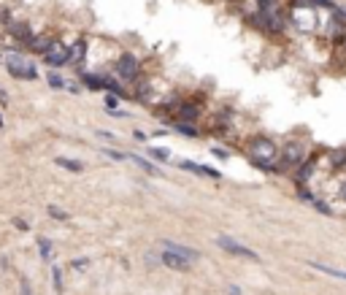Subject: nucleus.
Returning a JSON list of instances; mask_svg holds the SVG:
<instances>
[{
    "label": "nucleus",
    "mask_w": 346,
    "mask_h": 295,
    "mask_svg": "<svg viewBox=\"0 0 346 295\" xmlns=\"http://www.w3.org/2000/svg\"><path fill=\"white\" fill-rule=\"evenodd\" d=\"M246 154L251 157V162H254L257 168L273 171V168H276V160H279V146L268 136H254L246 144Z\"/></svg>",
    "instance_id": "f257e3e1"
},
{
    "label": "nucleus",
    "mask_w": 346,
    "mask_h": 295,
    "mask_svg": "<svg viewBox=\"0 0 346 295\" xmlns=\"http://www.w3.org/2000/svg\"><path fill=\"white\" fill-rule=\"evenodd\" d=\"M289 19H292V27L300 30V33H317V27H319V14L309 3H303V6L295 3L289 9Z\"/></svg>",
    "instance_id": "f03ea898"
},
{
    "label": "nucleus",
    "mask_w": 346,
    "mask_h": 295,
    "mask_svg": "<svg viewBox=\"0 0 346 295\" xmlns=\"http://www.w3.org/2000/svg\"><path fill=\"white\" fill-rule=\"evenodd\" d=\"M3 63L9 65V73L14 76V79H25V81H35L38 79V71H35V65H33V60H27V57H22L19 52H6L3 54Z\"/></svg>",
    "instance_id": "7ed1b4c3"
},
{
    "label": "nucleus",
    "mask_w": 346,
    "mask_h": 295,
    "mask_svg": "<svg viewBox=\"0 0 346 295\" xmlns=\"http://www.w3.org/2000/svg\"><path fill=\"white\" fill-rule=\"evenodd\" d=\"M279 165L276 168H281V171H289V168H297L300 162L306 160L303 157V144L300 141H289L284 149H281V154H279Z\"/></svg>",
    "instance_id": "20e7f679"
},
{
    "label": "nucleus",
    "mask_w": 346,
    "mask_h": 295,
    "mask_svg": "<svg viewBox=\"0 0 346 295\" xmlns=\"http://www.w3.org/2000/svg\"><path fill=\"white\" fill-rule=\"evenodd\" d=\"M116 76L122 81H136L141 76V63L133 54H119V60H116Z\"/></svg>",
    "instance_id": "39448f33"
},
{
    "label": "nucleus",
    "mask_w": 346,
    "mask_h": 295,
    "mask_svg": "<svg viewBox=\"0 0 346 295\" xmlns=\"http://www.w3.org/2000/svg\"><path fill=\"white\" fill-rule=\"evenodd\" d=\"M217 244L222 246L225 252H230V255H238V258H249V260H260V255H257L254 249H249V246L238 244V241H235V238H230V236H219Z\"/></svg>",
    "instance_id": "423d86ee"
},
{
    "label": "nucleus",
    "mask_w": 346,
    "mask_h": 295,
    "mask_svg": "<svg viewBox=\"0 0 346 295\" xmlns=\"http://www.w3.org/2000/svg\"><path fill=\"white\" fill-rule=\"evenodd\" d=\"M44 60H46V65H52V68L65 65L68 63V46H62L57 38H54V44L44 52Z\"/></svg>",
    "instance_id": "0eeeda50"
},
{
    "label": "nucleus",
    "mask_w": 346,
    "mask_h": 295,
    "mask_svg": "<svg viewBox=\"0 0 346 295\" xmlns=\"http://www.w3.org/2000/svg\"><path fill=\"white\" fill-rule=\"evenodd\" d=\"M176 122H184V125H192V122L200 119V106L198 103H179L176 106V116H173Z\"/></svg>",
    "instance_id": "6e6552de"
},
{
    "label": "nucleus",
    "mask_w": 346,
    "mask_h": 295,
    "mask_svg": "<svg viewBox=\"0 0 346 295\" xmlns=\"http://www.w3.org/2000/svg\"><path fill=\"white\" fill-rule=\"evenodd\" d=\"M314 171H317V157H306V160L300 162V165L295 168V182L303 187V184L314 176Z\"/></svg>",
    "instance_id": "1a4fd4ad"
},
{
    "label": "nucleus",
    "mask_w": 346,
    "mask_h": 295,
    "mask_svg": "<svg viewBox=\"0 0 346 295\" xmlns=\"http://www.w3.org/2000/svg\"><path fill=\"white\" fill-rule=\"evenodd\" d=\"M162 246H165V252L179 255V258H184V260H190V263H195V260L200 258V252H195V249H190V246H184V244H176V241H162Z\"/></svg>",
    "instance_id": "9d476101"
},
{
    "label": "nucleus",
    "mask_w": 346,
    "mask_h": 295,
    "mask_svg": "<svg viewBox=\"0 0 346 295\" xmlns=\"http://www.w3.org/2000/svg\"><path fill=\"white\" fill-rule=\"evenodd\" d=\"M6 33L11 38H17V41H22V44H27L30 38H33V30H30L25 22H9V25H6Z\"/></svg>",
    "instance_id": "9b49d317"
},
{
    "label": "nucleus",
    "mask_w": 346,
    "mask_h": 295,
    "mask_svg": "<svg viewBox=\"0 0 346 295\" xmlns=\"http://www.w3.org/2000/svg\"><path fill=\"white\" fill-rule=\"evenodd\" d=\"M179 168H187V171H192V174H198V176H211V179H222V174L214 168H208V165H195V162L190 160H182L179 162Z\"/></svg>",
    "instance_id": "f8f14e48"
},
{
    "label": "nucleus",
    "mask_w": 346,
    "mask_h": 295,
    "mask_svg": "<svg viewBox=\"0 0 346 295\" xmlns=\"http://www.w3.org/2000/svg\"><path fill=\"white\" fill-rule=\"evenodd\" d=\"M160 260H162V266H168V268H173V271H190V260L179 258V255L162 252V255H160Z\"/></svg>",
    "instance_id": "ddd939ff"
},
{
    "label": "nucleus",
    "mask_w": 346,
    "mask_h": 295,
    "mask_svg": "<svg viewBox=\"0 0 346 295\" xmlns=\"http://www.w3.org/2000/svg\"><path fill=\"white\" fill-rule=\"evenodd\" d=\"M84 57H87V41H84V38H78V41L68 49V63L78 65V63H84Z\"/></svg>",
    "instance_id": "4468645a"
},
{
    "label": "nucleus",
    "mask_w": 346,
    "mask_h": 295,
    "mask_svg": "<svg viewBox=\"0 0 346 295\" xmlns=\"http://www.w3.org/2000/svg\"><path fill=\"white\" fill-rule=\"evenodd\" d=\"M54 44V35H33V38H30V41H27V46H30V49H33V52H46V49H49V46Z\"/></svg>",
    "instance_id": "2eb2a0df"
},
{
    "label": "nucleus",
    "mask_w": 346,
    "mask_h": 295,
    "mask_svg": "<svg viewBox=\"0 0 346 295\" xmlns=\"http://www.w3.org/2000/svg\"><path fill=\"white\" fill-rule=\"evenodd\" d=\"M311 268H317V271H322V274L343 279V282H346V271H341V268H330V266H325V263H311Z\"/></svg>",
    "instance_id": "dca6fc26"
},
{
    "label": "nucleus",
    "mask_w": 346,
    "mask_h": 295,
    "mask_svg": "<svg viewBox=\"0 0 346 295\" xmlns=\"http://www.w3.org/2000/svg\"><path fill=\"white\" fill-rule=\"evenodd\" d=\"M127 160H133L138 168H144L146 174H152V176H157V174H160V171H157V165H152V162H149V160H144V157H138V154H127Z\"/></svg>",
    "instance_id": "f3484780"
},
{
    "label": "nucleus",
    "mask_w": 346,
    "mask_h": 295,
    "mask_svg": "<svg viewBox=\"0 0 346 295\" xmlns=\"http://www.w3.org/2000/svg\"><path fill=\"white\" fill-rule=\"evenodd\" d=\"M54 162H57L60 168H65V171H73V174H78L84 165L81 162H76V160H70V157H54Z\"/></svg>",
    "instance_id": "a211bd4d"
},
{
    "label": "nucleus",
    "mask_w": 346,
    "mask_h": 295,
    "mask_svg": "<svg viewBox=\"0 0 346 295\" xmlns=\"http://www.w3.org/2000/svg\"><path fill=\"white\" fill-rule=\"evenodd\" d=\"M52 284H54V292H65V284H62V268L60 266H52Z\"/></svg>",
    "instance_id": "6ab92c4d"
},
{
    "label": "nucleus",
    "mask_w": 346,
    "mask_h": 295,
    "mask_svg": "<svg viewBox=\"0 0 346 295\" xmlns=\"http://www.w3.org/2000/svg\"><path fill=\"white\" fill-rule=\"evenodd\" d=\"M38 249H41V258L44 260L52 258V241H49V238H38Z\"/></svg>",
    "instance_id": "aec40b11"
},
{
    "label": "nucleus",
    "mask_w": 346,
    "mask_h": 295,
    "mask_svg": "<svg viewBox=\"0 0 346 295\" xmlns=\"http://www.w3.org/2000/svg\"><path fill=\"white\" fill-rule=\"evenodd\" d=\"M149 154H152V157H157V160H170V152L168 149H162V146H152V149H149Z\"/></svg>",
    "instance_id": "412c9836"
},
{
    "label": "nucleus",
    "mask_w": 346,
    "mask_h": 295,
    "mask_svg": "<svg viewBox=\"0 0 346 295\" xmlns=\"http://www.w3.org/2000/svg\"><path fill=\"white\" fill-rule=\"evenodd\" d=\"M173 128H176L179 133H184V136H192V138L198 136V130H195L192 125H184V122H173Z\"/></svg>",
    "instance_id": "4be33fe9"
},
{
    "label": "nucleus",
    "mask_w": 346,
    "mask_h": 295,
    "mask_svg": "<svg viewBox=\"0 0 346 295\" xmlns=\"http://www.w3.org/2000/svg\"><path fill=\"white\" fill-rule=\"evenodd\" d=\"M311 203H314V208H319L322 214H327V217L333 214V208H330V206L325 203V200H319V198H311Z\"/></svg>",
    "instance_id": "5701e85b"
},
{
    "label": "nucleus",
    "mask_w": 346,
    "mask_h": 295,
    "mask_svg": "<svg viewBox=\"0 0 346 295\" xmlns=\"http://www.w3.org/2000/svg\"><path fill=\"white\" fill-rule=\"evenodd\" d=\"M343 162H346V149H341V152H333V168L343 165Z\"/></svg>",
    "instance_id": "b1692460"
},
{
    "label": "nucleus",
    "mask_w": 346,
    "mask_h": 295,
    "mask_svg": "<svg viewBox=\"0 0 346 295\" xmlns=\"http://www.w3.org/2000/svg\"><path fill=\"white\" fill-rule=\"evenodd\" d=\"M257 3H260V11H273V9H279L276 0H257Z\"/></svg>",
    "instance_id": "393cba45"
},
{
    "label": "nucleus",
    "mask_w": 346,
    "mask_h": 295,
    "mask_svg": "<svg viewBox=\"0 0 346 295\" xmlns=\"http://www.w3.org/2000/svg\"><path fill=\"white\" fill-rule=\"evenodd\" d=\"M46 81H49L52 87H65V81H62V76H57V73H49V76H46Z\"/></svg>",
    "instance_id": "a878e982"
},
{
    "label": "nucleus",
    "mask_w": 346,
    "mask_h": 295,
    "mask_svg": "<svg viewBox=\"0 0 346 295\" xmlns=\"http://www.w3.org/2000/svg\"><path fill=\"white\" fill-rule=\"evenodd\" d=\"M19 290H22V295H33V287H30V282H27L25 276L19 279Z\"/></svg>",
    "instance_id": "bb28decb"
},
{
    "label": "nucleus",
    "mask_w": 346,
    "mask_h": 295,
    "mask_svg": "<svg viewBox=\"0 0 346 295\" xmlns=\"http://www.w3.org/2000/svg\"><path fill=\"white\" fill-rule=\"evenodd\" d=\"M49 214H52V217H57V220H68V214L62 212V208H57V206H49Z\"/></svg>",
    "instance_id": "cd10ccee"
},
{
    "label": "nucleus",
    "mask_w": 346,
    "mask_h": 295,
    "mask_svg": "<svg viewBox=\"0 0 346 295\" xmlns=\"http://www.w3.org/2000/svg\"><path fill=\"white\" fill-rule=\"evenodd\" d=\"M87 263H90V260H87V258H78V260H73V263H70L68 268H73V271H81V268L87 266Z\"/></svg>",
    "instance_id": "c85d7f7f"
},
{
    "label": "nucleus",
    "mask_w": 346,
    "mask_h": 295,
    "mask_svg": "<svg viewBox=\"0 0 346 295\" xmlns=\"http://www.w3.org/2000/svg\"><path fill=\"white\" fill-rule=\"evenodd\" d=\"M106 154H108V157H114V160H127V154H124V152H116V149H106Z\"/></svg>",
    "instance_id": "c756f323"
},
{
    "label": "nucleus",
    "mask_w": 346,
    "mask_h": 295,
    "mask_svg": "<svg viewBox=\"0 0 346 295\" xmlns=\"http://www.w3.org/2000/svg\"><path fill=\"white\" fill-rule=\"evenodd\" d=\"M106 106H108V111H114V108L119 106V100H116V95H108V98H106Z\"/></svg>",
    "instance_id": "7c9ffc66"
},
{
    "label": "nucleus",
    "mask_w": 346,
    "mask_h": 295,
    "mask_svg": "<svg viewBox=\"0 0 346 295\" xmlns=\"http://www.w3.org/2000/svg\"><path fill=\"white\" fill-rule=\"evenodd\" d=\"M338 198H341L343 203H346V179H343L341 184H338Z\"/></svg>",
    "instance_id": "2f4dec72"
},
{
    "label": "nucleus",
    "mask_w": 346,
    "mask_h": 295,
    "mask_svg": "<svg viewBox=\"0 0 346 295\" xmlns=\"http://www.w3.org/2000/svg\"><path fill=\"white\" fill-rule=\"evenodd\" d=\"M98 136H100V138H106V141H116V136H114V133H108V130H98Z\"/></svg>",
    "instance_id": "473e14b6"
},
{
    "label": "nucleus",
    "mask_w": 346,
    "mask_h": 295,
    "mask_svg": "<svg viewBox=\"0 0 346 295\" xmlns=\"http://www.w3.org/2000/svg\"><path fill=\"white\" fill-rule=\"evenodd\" d=\"M214 154H217V157H222V160L230 157V154H227V149H222V146H214Z\"/></svg>",
    "instance_id": "72a5a7b5"
},
{
    "label": "nucleus",
    "mask_w": 346,
    "mask_h": 295,
    "mask_svg": "<svg viewBox=\"0 0 346 295\" xmlns=\"http://www.w3.org/2000/svg\"><path fill=\"white\" fill-rule=\"evenodd\" d=\"M133 138H136V141H146V133H144V130H136V133H133Z\"/></svg>",
    "instance_id": "f704fd0d"
},
{
    "label": "nucleus",
    "mask_w": 346,
    "mask_h": 295,
    "mask_svg": "<svg viewBox=\"0 0 346 295\" xmlns=\"http://www.w3.org/2000/svg\"><path fill=\"white\" fill-rule=\"evenodd\" d=\"M108 114H111L114 119H119V116H127V111H119V108H114V111H108Z\"/></svg>",
    "instance_id": "c9c22d12"
},
{
    "label": "nucleus",
    "mask_w": 346,
    "mask_h": 295,
    "mask_svg": "<svg viewBox=\"0 0 346 295\" xmlns=\"http://www.w3.org/2000/svg\"><path fill=\"white\" fill-rule=\"evenodd\" d=\"M14 225H17V228H19V230H27V228H30V225H27L25 220H14Z\"/></svg>",
    "instance_id": "e433bc0d"
},
{
    "label": "nucleus",
    "mask_w": 346,
    "mask_h": 295,
    "mask_svg": "<svg viewBox=\"0 0 346 295\" xmlns=\"http://www.w3.org/2000/svg\"><path fill=\"white\" fill-rule=\"evenodd\" d=\"M0 106H9V95H6V90H0Z\"/></svg>",
    "instance_id": "4c0bfd02"
},
{
    "label": "nucleus",
    "mask_w": 346,
    "mask_h": 295,
    "mask_svg": "<svg viewBox=\"0 0 346 295\" xmlns=\"http://www.w3.org/2000/svg\"><path fill=\"white\" fill-rule=\"evenodd\" d=\"M227 295H241V287H230V290H227Z\"/></svg>",
    "instance_id": "58836bf2"
},
{
    "label": "nucleus",
    "mask_w": 346,
    "mask_h": 295,
    "mask_svg": "<svg viewBox=\"0 0 346 295\" xmlns=\"http://www.w3.org/2000/svg\"><path fill=\"white\" fill-rule=\"evenodd\" d=\"M341 49L346 52V35H341Z\"/></svg>",
    "instance_id": "ea45409f"
},
{
    "label": "nucleus",
    "mask_w": 346,
    "mask_h": 295,
    "mask_svg": "<svg viewBox=\"0 0 346 295\" xmlns=\"http://www.w3.org/2000/svg\"><path fill=\"white\" fill-rule=\"evenodd\" d=\"M338 14H341V17H346V9H335Z\"/></svg>",
    "instance_id": "a19ab883"
},
{
    "label": "nucleus",
    "mask_w": 346,
    "mask_h": 295,
    "mask_svg": "<svg viewBox=\"0 0 346 295\" xmlns=\"http://www.w3.org/2000/svg\"><path fill=\"white\" fill-rule=\"evenodd\" d=\"M0 128H3V116H0Z\"/></svg>",
    "instance_id": "79ce46f5"
},
{
    "label": "nucleus",
    "mask_w": 346,
    "mask_h": 295,
    "mask_svg": "<svg viewBox=\"0 0 346 295\" xmlns=\"http://www.w3.org/2000/svg\"><path fill=\"white\" fill-rule=\"evenodd\" d=\"M0 63H3V57H0Z\"/></svg>",
    "instance_id": "37998d69"
}]
</instances>
